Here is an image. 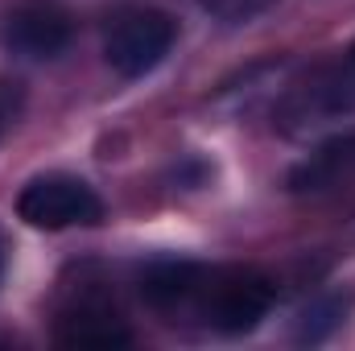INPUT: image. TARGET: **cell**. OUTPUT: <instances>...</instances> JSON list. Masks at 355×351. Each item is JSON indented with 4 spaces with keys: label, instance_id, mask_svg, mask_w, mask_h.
<instances>
[{
    "label": "cell",
    "instance_id": "1",
    "mask_svg": "<svg viewBox=\"0 0 355 351\" xmlns=\"http://www.w3.org/2000/svg\"><path fill=\"white\" fill-rule=\"evenodd\" d=\"M141 298L170 323H198L219 335H240L272 310L277 285L257 268L162 261L141 277Z\"/></svg>",
    "mask_w": 355,
    "mask_h": 351
},
{
    "label": "cell",
    "instance_id": "2",
    "mask_svg": "<svg viewBox=\"0 0 355 351\" xmlns=\"http://www.w3.org/2000/svg\"><path fill=\"white\" fill-rule=\"evenodd\" d=\"M178 42V21L162 8H145V4H128L120 12L107 17L103 25V58L116 75L124 79H141L149 71H157Z\"/></svg>",
    "mask_w": 355,
    "mask_h": 351
},
{
    "label": "cell",
    "instance_id": "3",
    "mask_svg": "<svg viewBox=\"0 0 355 351\" xmlns=\"http://www.w3.org/2000/svg\"><path fill=\"white\" fill-rule=\"evenodd\" d=\"M17 215L29 228L62 232V228H91L103 219V203L83 178L75 174H42L25 182L17 194Z\"/></svg>",
    "mask_w": 355,
    "mask_h": 351
},
{
    "label": "cell",
    "instance_id": "4",
    "mask_svg": "<svg viewBox=\"0 0 355 351\" xmlns=\"http://www.w3.org/2000/svg\"><path fill=\"white\" fill-rule=\"evenodd\" d=\"M75 37L71 12L54 0H17L0 17V46L12 58L25 62H50L58 58Z\"/></svg>",
    "mask_w": 355,
    "mask_h": 351
},
{
    "label": "cell",
    "instance_id": "5",
    "mask_svg": "<svg viewBox=\"0 0 355 351\" xmlns=\"http://www.w3.org/2000/svg\"><path fill=\"white\" fill-rule=\"evenodd\" d=\"M54 339L67 343V348H116V343H128V327L120 318L116 306H107L103 298H75L62 314H58V327H54Z\"/></svg>",
    "mask_w": 355,
    "mask_h": 351
},
{
    "label": "cell",
    "instance_id": "6",
    "mask_svg": "<svg viewBox=\"0 0 355 351\" xmlns=\"http://www.w3.org/2000/svg\"><path fill=\"white\" fill-rule=\"evenodd\" d=\"M339 323H343V302H339V298H327V302H318V306H310V310L302 314L297 339H302V343H318V339H327Z\"/></svg>",
    "mask_w": 355,
    "mask_h": 351
},
{
    "label": "cell",
    "instance_id": "7",
    "mask_svg": "<svg viewBox=\"0 0 355 351\" xmlns=\"http://www.w3.org/2000/svg\"><path fill=\"white\" fill-rule=\"evenodd\" d=\"M215 12H223V17H252L257 8H265L272 0H207Z\"/></svg>",
    "mask_w": 355,
    "mask_h": 351
},
{
    "label": "cell",
    "instance_id": "8",
    "mask_svg": "<svg viewBox=\"0 0 355 351\" xmlns=\"http://www.w3.org/2000/svg\"><path fill=\"white\" fill-rule=\"evenodd\" d=\"M343 75H347V83L355 87V46H352V54H347V71H343Z\"/></svg>",
    "mask_w": 355,
    "mask_h": 351
},
{
    "label": "cell",
    "instance_id": "9",
    "mask_svg": "<svg viewBox=\"0 0 355 351\" xmlns=\"http://www.w3.org/2000/svg\"><path fill=\"white\" fill-rule=\"evenodd\" d=\"M0 277H4V244H0Z\"/></svg>",
    "mask_w": 355,
    "mask_h": 351
}]
</instances>
